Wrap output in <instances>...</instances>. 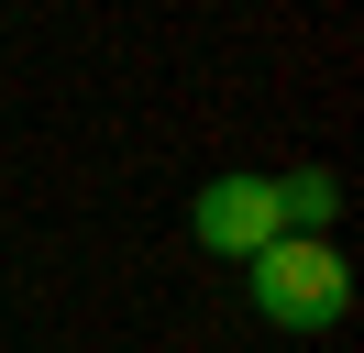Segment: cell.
<instances>
[{
	"instance_id": "6da1fadb",
	"label": "cell",
	"mask_w": 364,
	"mask_h": 353,
	"mask_svg": "<svg viewBox=\"0 0 364 353\" xmlns=\"http://www.w3.org/2000/svg\"><path fill=\"white\" fill-rule=\"evenodd\" d=\"M243 276H254V309H265L276 331H331L342 309H353V265H342L331 243H309V232H276Z\"/></svg>"
},
{
	"instance_id": "3957f363",
	"label": "cell",
	"mask_w": 364,
	"mask_h": 353,
	"mask_svg": "<svg viewBox=\"0 0 364 353\" xmlns=\"http://www.w3.org/2000/svg\"><path fill=\"white\" fill-rule=\"evenodd\" d=\"M331 210H342V176H320V166H298V176H276V221H287V232H309V243H331Z\"/></svg>"
},
{
	"instance_id": "7a4b0ae2",
	"label": "cell",
	"mask_w": 364,
	"mask_h": 353,
	"mask_svg": "<svg viewBox=\"0 0 364 353\" xmlns=\"http://www.w3.org/2000/svg\"><path fill=\"white\" fill-rule=\"evenodd\" d=\"M188 232L210 243V254H232V265H254L287 221H276V176H210L199 199H188Z\"/></svg>"
}]
</instances>
